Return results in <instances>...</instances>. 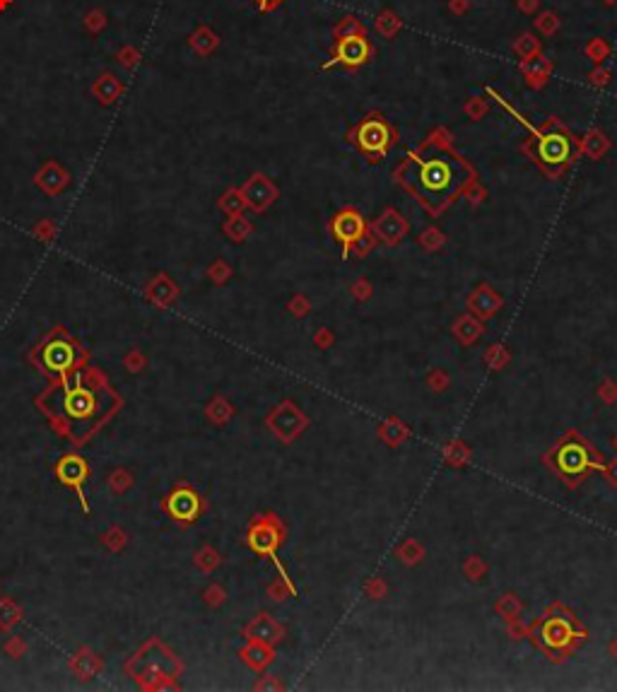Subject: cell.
I'll return each mask as SVG.
<instances>
[{"label":"cell","instance_id":"obj_1","mask_svg":"<svg viewBox=\"0 0 617 692\" xmlns=\"http://www.w3.org/2000/svg\"><path fill=\"white\" fill-rule=\"evenodd\" d=\"M61 413L68 423H90V420L99 418L102 415V403L97 398L94 391L85 389V386L75 384L66 386L61 391Z\"/></svg>","mask_w":617,"mask_h":692},{"label":"cell","instance_id":"obj_2","mask_svg":"<svg viewBox=\"0 0 617 692\" xmlns=\"http://www.w3.org/2000/svg\"><path fill=\"white\" fill-rule=\"evenodd\" d=\"M372 54H374V49L365 34L343 37V39H338L336 49H333V61H328L324 68L343 66V68H348V71H355V68L365 66V63L372 59Z\"/></svg>","mask_w":617,"mask_h":692},{"label":"cell","instance_id":"obj_3","mask_svg":"<svg viewBox=\"0 0 617 692\" xmlns=\"http://www.w3.org/2000/svg\"><path fill=\"white\" fill-rule=\"evenodd\" d=\"M391 140H393V133H391L389 123L379 116V114H372L367 121H362L360 128H357V145L362 147V152L367 154H377V157H384L386 150H389Z\"/></svg>","mask_w":617,"mask_h":692},{"label":"cell","instance_id":"obj_4","mask_svg":"<svg viewBox=\"0 0 617 692\" xmlns=\"http://www.w3.org/2000/svg\"><path fill=\"white\" fill-rule=\"evenodd\" d=\"M453 181H456V171L446 159H429V162H424L417 171L420 188L429 195L448 191V188L453 186Z\"/></svg>","mask_w":617,"mask_h":692},{"label":"cell","instance_id":"obj_5","mask_svg":"<svg viewBox=\"0 0 617 692\" xmlns=\"http://www.w3.org/2000/svg\"><path fill=\"white\" fill-rule=\"evenodd\" d=\"M569 150H572V145H569L567 135H562V133H543V135L538 133V157L545 164H564L569 159Z\"/></svg>","mask_w":617,"mask_h":692},{"label":"cell","instance_id":"obj_6","mask_svg":"<svg viewBox=\"0 0 617 692\" xmlns=\"http://www.w3.org/2000/svg\"><path fill=\"white\" fill-rule=\"evenodd\" d=\"M365 232H367L365 220H362V215L357 210H343V212H338V217L333 220V236H336L338 241H343V246L348 251L353 249V244Z\"/></svg>","mask_w":617,"mask_h":692},{"label":"cell","instance_id":"obj_7","mask_svg":"<svg viewBox=\"0 0 617 692\" xmlns=\"http://www.w3.org/2000/svg\"><path fill=\"white\" fill-rule=\"evenodd\" d=\"M557 466L562 473L567 475H579L588 468V456H586V449L584 447H576V444H567L557 451Z\"/></svg>","mask_w":617,"mask_h":692},{"label":"cell","instance_id":"obj_8","mask_svg":"<svg viewBox=\"0 0 617 692\" xmlns=\"http://www.w3.org/2000/svg\"><path fill=\"white\" fill-rule=\"evenodd\" d=\"M374 232L381 236L386 244H396V241H401L403 236H405L408 224L396 210H386L384 215L379 217V222L374 224Z\"/></svg>","mask_w":617,"mask_h":692},{"label":"cell","instance_id":"obj_9","mask_svg":"<svg viewBox=\"0 0 617 692\" xmlns=\"http://www.w3.org/2000/svg\"><path fill=\"white\" fill-rule=\"evenodd\" d=\"M92 95L97 97L99 104L109 107V104H114L121 95H123V83H121L114 73H102L99 78L94 80V85H92Z\"/></svg>","mask_w":617,"mask_h":692},{"label":"cell","instance_id":"obj_10","mask_svg":"<svg viewBox=\"0 0 617 692\" xmlns=\"http://www.w3.org/2000/svg\"><path fill=\"white\" fill-rule=\"evenodd\" d=\"M244 198L249 200V203L256 207V210H263V207L275 198V188H273V183H270L265 176L256 174L244 186Z\"/></svg>","mask_w":617,"mask_h":692},{"label":"cell","instance_id":"obj_11","mask_svg":"<svg viewBox=\"0 0 617 692\" xmlns=\"http://www.w3.org/2000/svg\"><path fill=\"white\" fill-rule=\"evenodd\" d=\"M543 642L547 644L550 649H559V647H567L572 642V627L567 625L564 620H550L547 625L543 627L540 632Z\"/></svg>","mask_w":617,"mask_h":692},{"label":"cell","instance_id":"obj_12","mask_svg":"<svg viewBox=\"0 0 617 692\" xmlns=\"http://www.w3.org/2000/svg\"><path fill=\"white\" fill-rule=\"evenodd\" d=\"M44 362L49 369H68L73 365V348L63 340H56L44 350Z\"/></svg>","mask_w":617,"mask_h":692},{"label":"cell","instance_id":"obj_13","mask_svg":"<svg viewBox=\"0 0 617 692\" xmlns=\"http://www.w3.org/2000/svg\"><path fill=\"white\" fill-rule=\"evenodd\" d=\"M552 71V63L543 59V56H533V59H526L523 61V73H526V78H528V83L533 85V87H540V85L545 83V78L550 75Z\"/></svg>","mask_w":617,"mask_h":692},{"label":"cell","instance_id":"obj_14","mask_svg":"<svg viewBox=\"0 0 617 692\" xmlns=\"http://www.w3.org/2000/svg\"><path fill=\"white\" fill-rule=\"evenodd\" d=\"M188 44H191V49L195 51V54H200V56H210L212 51L217 49V44H220V39H217V34L210 30V27H198L191 37H188Z\"/></svg>","mask_w":617,"mask_h":692},{"label":"cell","instance_id":"obj_15","mask_svg":"<svg viewBox=\"0 0 617 692\" xmlns=\"http://www.w3.org/2000/svg\"><path fill=\"white\" fill-rule=\"evenodd\" d=\"M66 181H68V174L61 169V166H56V164H46V169L42 171V176H37V183H42V186L49 193L61 191V188L66 186Z\"/></svg>","mask_w":617,"mask_h":692},{"label":"cell","instance_id":"obj_16","mask_svg":"<svg viewBox=\"0 0 617 692\" xmlns=\"http://www.w3.org/2000/svg\"><path fill=\"white\" fill-rule=\"evenodd\" d=\"M195 506H198V502H195V497L191 492H176L174 497H171V511L178 516V518H191L195 514Z\"/></svg>","mask_w":617,"mask_h":692},{"label":"cell","instance_id":"obj_17","mask_svg":"<svg viewBox=\"0 0 617 692\" xmlns=\"http://www.w3.org/2000/svg\"><path fill=\"white\" fill-rule=\"evenodd\" d=\"M470 304L477 311H480V314H494V311H497V307H499V299L494 297L492 292L487 290V287H482V290L470 299Z\"/></svg>","mask_w":617,"mask_h":692},{"label":"cell","instance_id":"obj_18","mask_svg":"<svg viewBox=\"0 0 617 692\" xmlns=\"http://www.w3.org/2000/svg\"><path fill=\"white\" fill-rule=\"evenodd\" d=\"M514 51H516L518 56H521L523 61L533 59V56L540 54V42L533 37V34H521V37H518V42L514 44Z\"/></svg>","mask_w":617,"mask_h":692},{"label":"cell","instance_id":"obj_19","mask_svg":"<svg viewBox=\"0 0 617 692\" xmlns=\"http://www.w3.org/2000/svg\"><path fill=\"white\" fill-rule=\"evenodd\" d=\"M584 147H586V152L591 154L593 159H598L605 152V150L610 147V142L605 140V135H603L601 130H591L586 135V140H584Z\"/></svg>","mask_w":617,"mask_h":692},{"label":"cell","instance_id":"obj_20","mask_svg":"<svg viewBox=\"0 0 617 692\" xmlns=\"http://www.w3.org/2000/svg\"><path fill=\"white\" fill-rule=\"evenodd\" d=\"M333 34H336V39H343V37H355V34H367V30H365V25L357 20V17L348 15V17L340 20V25L336 27V32H333Z\"/></svg>","mask_w":617,"mask_h":692},{"label":"cell","instance_id":"obj_21","mask_svg":"<svg viewBox=\"0 0 617 692\" xmlns=\"http://www.w3.org/2000/svg\"><path fill=\"white\" fill-rule=\"evenodd\" d=\"M401 27L403 25H401V20H398V15L389 13V10L379 15V20H377V32L384 34V37H393V34L401 30Z\"/></svg>","mask_w":617,"mask_h":692},{"label":"cell","instance_id":"obj_22","mask_svg":"<svg viewBox=\"0 0 617 692\" xmlns=\"http://www.w3.org/2000/svg\"><path fill=\"white\" fill-rule=\"evenodd\" d=\"M220 205H222L227 212H239V210H241V205H244V198H241V193H239V191H229V193L222 198V203H220Z\"/></svg>","mask_w":617,"mask_h":692},{"label":"cell","instance_id":"obj_23","mask_svg":"<svg viewBox=\"0 0 617 692\" xmlns=\"http://www.w3.org/2000/svg\"><path fill=\"white\" fill-rule=\"evenodd\" d=\"M586 54L591 56L593 61H598V63H601V61L605 59V56L610 54V46L605 44L603 39H596V42H593V44H591V46H588V49H586Z\"/></svg>","mask_w":617,"mask_h":692},{"label":"cell","instance_id":"obj_24","mask_svg":"<svg viewBox=\"0 0 617 692\" xmlns=\"http://www.w3.org/2000/svg\"><path fill=\"white\" fill-rule=\"evenodd\" d=\"M535 25H538V30L543 32V34H552V32H557L559 20H557V15L545 13V15H540V20L535 22Z\"/></svg>","mask_w":617,"mask_h":692},{"label":"cell","instance_id":"obj_25","mask_svg":"<svg viewBox=\"0 0 617 692\" xmlns=\"http://www.w3.org/2000/svg\"><path fill=\"white\" fill-rule=\"evenodd\" d=\"M138 59H140V54H138V49H133V46H126V49H121V54H118V61L123 63L126 68H135V63Z\"/></svg>","mask_w":617,"mask_h":692},{"label":"cell","instance_id":"obj_26","mask_svg":"<svg viewBox=\"0 0 617 692\" xmlns=\"http://www.w3.org/2000/svg\"><path fill=\"white\" fill-rule=\"evenodd\" d=\"M85 25H87V27H90V32L94 34V32L104 30V25H106V17H104V13H99V10H94V13H90V15H87V20H85Z\"/></svg>","mask_w":617,"mask_h":692},{"label":"cell","instance_id":"obj_27","mask_svg":"<svg viewBox=\"0 0 617 692\" xmlns=\"http://www.w3.org/2000/svg\"><path fill=\"white\" fill-rule=\"evenodd\" d=\"M372 244H374V239L365 232V234L360 236V239L355 241V249H353V251H355V253H360V256H365V253H367L369 249H372Z\"/></svg>","mask_w":617,"mask_h":692},{"label":"cell","instance_id":"obj_28","mask_svg":"<svg viewBox=\"0 0 617 692\" xmlns=\"http://www.w3.org/2000/svg\"><path fill=\"white\" fill-rule=\"evenodd\" d=\"M227 229H229V234H232L234 239H244L246 232H249V224H246L244 220H236L234 224H229Z\"/></svg>","mask_w":617,"mask_h":692},{"label":"cell","instance_id":"obj_29","mask_svg":"<svg viewBox=\"0 0 617 692\" xmlns=\"http://www.w3.org/2000/svg\"><path fill=\"white\" fill-rule=\"evenodd\" d=\"M608 80H610V73L605 71V68H596V71L591 73V83L598 85V87H601V85H608Z\"/></svg>","mask_w":617,"mask_h":692},{"label":"cell","instance_id":"obj_30","mask_svg":"<svg viewBox=\"0 0 617 692\" xmlns=\"http://www.w3.org/2000/svg\"><path fill=\"white\" fill-rule=\"evenodd\" d=\"M465 109H468V114H470L472 119H482V114H485V107H482V104L477 102V99H475V102H470Z\"/></svg>","mask_w":617,"mask_h":692},{"label":"cell","instance_id":"obj_31","mask_svg":"<svg viewBox=\"0 0 617 692\" xmlns=\"http://www.w3.org/2000/svg\"><path fill=\"white\" fill-rule=\"evenodd\" d=\"M253 3L258 5V8L263 10V13H270V10H275L278 5L282 3V0H253Z\"/></svg>","mask_w":617,"mask_h":692},{"label":"cell","instance_id":"obj_32","mask_svg":"<svg viewBox=\"0 0 617 692\" xmlns=\"http://www.w3.org/2000/svg\"><path fill=\"white\" fill-rule=\"evenodd\" d=\"M518 8L523 13H533V10H538V0H518Z\"/></svg>","mask_w":617,"mask_h":692},{"label":"cell","instance_id":"obj_33","mask_svg":"<svg viewBox=\"0 0 617 692\" xmlns=\"http://www.w3.org/2000/svg\"><path fill=\"white\" fill-rule=\"evenodd\" d=\"M465 8H468L465 0H451V10H456V13H463Z\"/></svg>","mask_w":617,"mask_h":692},{"label":"cell","instance_id":"obj_34","mask_svg":"<svg viewBox=\"0 0 617 692\" xmlns=\"http://www.w3.org/2000/svg\"><path fill=\"white\" fill-rule=\"evenodd\" d=\"M605 3H615V0H605Z\"/></svg>","mask_w":617,"mask_h":692}]
</instances>
